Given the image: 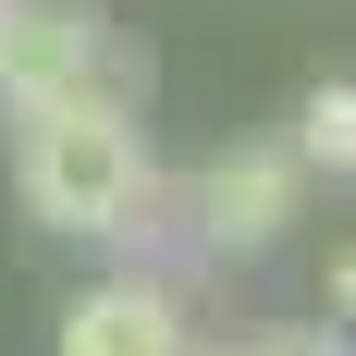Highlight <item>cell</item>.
<instances>
[{
  "label": "cell",
  "mask_w": 356,
  "mask_h": 356,
  "mask_svg": "<svg viewBox=\"0 0 356 356\" xmlns=\"http://www.w3.org/2000/svg\"><path fill=\"white\" fill-rule=\"evenodd\" d=\"M13 197H25L37 234H86V246H123L147 234V197H160V160H147V111L123 99H37L13 111Z\"/></svg>",
  "instance_id": "cell-1"
},
{
  "label": "cell",
  "mask_w": 356,
  "mask_h": 356,
  "mask_svg": "<svg viewBox=\"0 0 356 356\" xmlns=\"http://www.w3.org/2000/svg\"><path fill=\"white\" fill-rule=\"evenodd\" d=\"M123 99L147 111V62L111 37L99 0H0V111H37V99Z\"/></svg>",
  "instance_id": "cell-2"
},
{
  "label": "cell",
  "mask_w": 356,
  "mask_h": 356,
  "mask_svg": "<svg viewBox=\"0 0 356 356\" xmlns=\"http://www.w3.org/2000/svg\"><path fill=\"white\" fill-rule=\"evenodd\" d=\"M295 172H307V160H295V147H270V136H258V147H221L209 172L184 184V221H197V246L258 258V246L295 221Z\"/></svg>",
  "instance_id": "cell-3"
},
{
  "label": "cell",
  "mask_w": 356,
  "mask_h": 356,
  "mask_svg": "<svg viewBox=\"0 0 356 356\" xmlns=\"http://www.w3.org/2000/svg\"><path fill=\"white\" fill-rule=\"evenodd\" d=\"M62 356H184V307L147 270H111L62 307Z\"/></svg>",
  "instance_id": "cell-4"
},
{
  "label": "cell",
  "mask_w": 356,
  "mask_h": 356,
  "mask_svg": "<svg viewBox=\"0 0 356 356\" xmlns=\"http://www.w3.org/2000/svg\"><path fill=\"white\" fill-rule=\"evenodd\" d=\"M295 160L307 172H356V86H320L295 111Z\"/></svg>",
  "instance_id": "cell-5"
},
{
  "label": "cell",
  "mask_w": 356,
  "mask_h": 356,
  "mask_svg": "<svg viewBox=\"0 0 356 356\" xmlns=\"http://www.w3.org/2000/svg\"><path fill=\"white\" fill-rule=\"evenodd\" d=\"M332 320H356V246L332 258Z\"/></svg>",
  "instance_id": "cell-6"
},
{
  "label": "cell",
  "mask_w": 356,
  "mask_h": 356,
  "mask_svg": "<svg viewBox=\"0 0 356 356\" xmlns=\"http://www.w3.org/2000/svg\"><path fill=\"white\" fill-rule=\"evenodd\" d=\"M246 356H344L332 332H295V344H246Z\"/></svg>",
  "instance_id": "cell-7"
},
{
  "label": "cell",
  "mask_w": 356,
  "mask_h": 356,
  "mask_svg": "<svg viewBox=\"0 0 356 356\" xmlns=\"http://www.w3.org/2000/svg\"><path fill=\"white\" fill-rule=\"evenodd\" d=\"M184 356H197V344H184Z\"/></svg>",
  "instance_id": "cell-8"
}]
</instances>
